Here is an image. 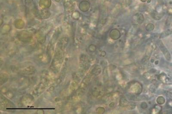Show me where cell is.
I'll return each instance as SVG.
<instances>
[{
  "label": "cell",
  "instance_id": "6da1fadb",
  "mask_svg": "<svg viewBox=\"0 0 172 114\" xmlns=\"http://www.w3.org/2000/svg\"><path fill=\"white\" fill-rule=\"evenodd\" d=\"M144 107H145V109H146L147 107V104L146 103H142V108L144 109Z\"/></svg>",
  "mask_w": 172,
  "mask_h": 114
}]
</instances>
